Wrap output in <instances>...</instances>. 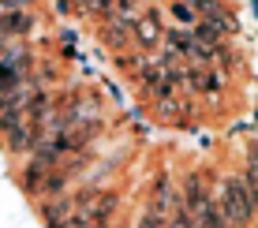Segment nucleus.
<instances>
[{
	"label": "nucleus",
	"instance_id": "1",
	"mask_svg": "<svg viewBox=\"0 0 258 228\" xmlns=\"http://www.w3.org/2000/svg\"><path fill=\"white\" fill-rule=\"evenodd\" d=\"M213 206H217L221 221L228 228H251V221H254V195L243 187L239 176L221 180V191H217V198H213Z\"/></svg>",
	"mask_w": 258,
	"mask_h": 228
},
{
	"label": "nucleus",
	"instance_id": "2",
	"mask_svg": "<svg viewBox=\"0 0 258 228\" xmlns=\"http://www.w3.org/2000/svg\"><path fill=\"white\" fill-rule=\"evenodd\" d=\"M52 172V165L38 161V157H30V165L23 169V187L30 191V195H41V187H45V176Z\"/></svg>",
	"mask_w": 258,
	"mask_h": 228
},
{
	"label": "nucleus",
	"instance_id": "3",
	"mask_svg": "<svg viewBox=\"0 0 258 228\" xmlns=\"http://www.w3.org/2000/svg\"><path fill=\"white\" fill-rule=\"evenodd\" d=\"M131 26H135V38L142 41V45H157V41H161V34H165L161 23H157V15H139Z\"/></svg>",
	"mask_w": 258,
	"mask_h": 228
},
{
	"label": "nucleus",
	"instance_id": "4",
	"mask_svg": "<svg viewBox=\"0 0 258 228\" xmlns=\"http://www.w3.org/2000/svg\"><path fill=\"white\" fill-rule=\"evenodd\" d=\"M172 19L180 26H195V23H199V15H195V8L187 4V0H176V4H172Z\"/></svg>",
	"mask_w": 258,
	"mask_h": 228
},
{
	"label": "nucleus",
	"instance_id": "5",
	"mask_svg": "<svg viewBox=\"0 0 258 228\" xmlns=\"http://www.w3.org/2000/svg\"><path fill=\"white\" fill-rule=\"evenodd\" d=\"M139 228H165V217L150 209V213H146V217H142V221H139Z\"/></svg>",
	"mask_w": 258,
	"mask_h": 228
}]
</instances>
